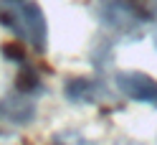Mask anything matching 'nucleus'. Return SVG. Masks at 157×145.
<instances>
[{
    "label": "nucleus",
    "instance_id": "1",
    "mask_svg": "<svg viewBox=\"0 0 157 145\" xmlns=\"http://www.w3.org/2000/svg\"><path fill=\"white\" fill-rule=\"evenodd\" d=\"M0 26L36 54H46L48 23L36 0H0Z\"/></svg>",
    "mask_w": 157,
    "mask_h": 145
},
{
    "label": "nucleus",
    "instance_id": "2",
    "mask_svg": "<svg viewBox=\"0 0 157 145\" xmlns=\"http://www.w3.org/2000/svg\"><path fill=\"white\" fill-rule=\"evenodd\" d=\"M114 84L127 99L157 110V79H152L150 74H144V71H117Z\"/></svg>",
    "mask_w": 157,
    "mask_h": 145
},
{
    "label": "nucleus",
    "instance_id": "3",
    "mask_svg": "<svg viewBox=\"0 0 157 145\" xmlns=\"http://www.w3.org/2000/svg\"><path fill=\"white\" fill-rule=\"evenodd\" d=\"M63 97L71 104H99L112 99V92L99 76H68L63 82Z\"/></svg>",
    "mask_w": 157,
    "mask_h": 145
},
{
    "label": "nucleus",
    "instance_id": "4",
    "mask_svg": "<svg viewBox=\"0 0 157 145\" xmlns=\"http://www.w3.org/2000/svg\"><path fill=\"white\" fill-rule=\"evenodd\" d=\"M36 97L38 94H23L13 89V94H5L0 99V120L13 125V127H25L36 120Z\"/></svg>",
    "mask_w": 157,
    "mask_h": 145
},
{
    "label": "nucleus",
    "instance_id": "5",
    "mask_svg": "<svg viewBox=\"0 0 157 145\" xmlns=\"http://www.w3.org/2000/svg\"><path fill=\"white\" fill-rule=\"evenodd\" d=\"M13 89L23 92V94H38L43 89V82H41V74H38L33 66H18V74H15V82H13Z\"/></svg>",
    "mask_w": 157,
    "mask_h": 145
},
{
    "label": "nucleus",
    "instance_id": "6",
    "mask_svg": "<svg viewBox=\"0 0 157 145\" xmlns=\"http://www.w3.org/2000/svg\"><path fill=\"white\" fill-rule=\"evenodd\" d=\"M0 54H3V59H5V61H13L15 66L28 64V51H25V43H23V41L3 43V46H0Z\"/></svg>",
    "mask_w": 157,
    "mask_h": 145
},
{
    "label": "nucleus",
    "instance_id": "7",
    "mask_svg": "<svg viewBox=\"0 0 157 145\" xmlns=\"http://www.w3.org/2000/svg\"><path fill=\"white\" fill-rule=\"evenodd\" d=\"M53 145H91V143L84 140L78 132H58L53 138Z\"/></svg>",
    "mask_w": 157,
    "mask_h": 145
},
{
    "label": "nucleus",
    "instance_id": "8",
    "mask_svg": "<svg viewBox=\"0 0 157 145\" xmlns=\"http://www.w3.org/2000/svg\"><path fill=\"white\" fill-rule=\"evenodd\" d=\"M152 41H155V46H157V28L152 31Z\"/></svg>",
    "mask_w": 157,
    "mask_h": 145
},
{
    "label": "nucleus",
    "instance_id": "9",
    "mask_svg": "<svg viewBox=\"0 0 157 145\" xmlns=\"http://www.w3.org/2000/svg\"><path fill=\"white\" fill-rule=\"evenodd\" d=\"M119 145H122V143H119Z\"/></svg>",
    "mask_w": 157,
    "mask_h": 145
}]
</instances>
